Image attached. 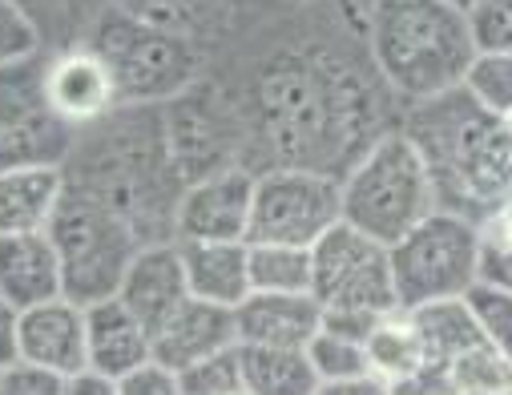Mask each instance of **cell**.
Masks as SVG:
<instances>
[{
	"instance_id": "6da1fadb",
	"label": "cell",
	"mask_w": 512,
	"mask_h": 395,
	"mask_svg": "<svg viewBox=\"0 0 512 395\" xmlns=\"http://www.w3.org/2000/svg\"><path fill=\"white\" fill-rule=\"evenodd\" d=\"M404 134L416 142L436 206L480 226L512 202V134L500 117L476 109L460 89L416 101Z\"/></svg>"
},
{
	"instance_id": "7a4b0ae2",
	"label": "cell",
	"mask_w": 512,
	"mask_h": 395,
	"mask_svg": "<svg viewBox=\"0 0 512 395\" xmlns=\"http://www.w3.org/2000/svg\"><path fill=\"white\" fill-rule=\"evenodd\" d=\"M367 37L379 73L412 105L460 89L476 57L468 17L448 0H375Z\"/></svg>"
},
{
	"instance_id": "3957f363",
	"label": "cell",
	"mask_w": 512,
	"mask_h": 395,
	"mask_svg": "<svg viewBox=\"0 0 512 395\" xmlns=\"http://www.w3.org/2000/svg\"><path fill=\"white\" fill-rule=\"evenodd\" d=\"M432 210V174L404 129L379 134L339 178V218L379 246H396Z\"/></svg>"
},
{
	"instance_id": "277c9868",
	"label": "cell",
	"mask_w": 512,
	"mask_h": 395,
	"mask_svg": "<svg viewBox=\"0 0 512 395\" xmlns=\"http://www.w3.org/2000/svg\"><path fill=\"white\" fill-rule=\"evenodd\" d=\"M45 234L53 238L57 258H61L65 299L77 307L113 299L125 279V267L146 246V238L138 234L130 218L77 186H65V198Z\"/></svg>"
},
{
	"instance_id": "5b68a950",
	"label": "cell",
	"mask_w": 512,
	"mask_h": 395,
	"mask_svg": "<svg viewBox=\"0 0 512 395\" xmlns=\"http://www.w3.org/2000/svg\"><path fill=\"white\" fill-rule=\"evenodd\" d=\"M311 295L323 311V327L367 339V331L400 311L388 246L371 242L347 222H335L315 246H311Z\"/></svg>"
},
{
	"instance_id": "8992f818",
	"label": "cell",
	"mask_w": 512,
	"mask_h": 395,
	"mask_svg": "<svg viewBox=\"0 0 512 395\" xmlns=\"http://www.w3.org/2000/svg\"><path fill=\"white\" fill-rule=\"evenodd\" d=\"M396 303L404 311L464 299L480 283V230L448 210H432L416 230L388 246Z\"/></svg>"
},
{
	"instance_id": "52a82bcc",
	"label": "cell",
	"mask_w": 512,
	"mask_h": 395,
	"mask_svg": "<svg viewBox=\"0 0 512 395\" xmlns=\"http://www.w3.org/2000/svg\"><path fill=\"white\" fill-rule=\"evenodd\" d=\"M347 109L339 81L307 61H283L263 81V117L275 142L287 150V166L319 170L315 158L347 134Z\"/></svg>"
},
{
	"instance_id": "ba28073f",
	"label": "cell",
	"mask_w": 512,
	"mask_h": 395,
	"mask_svg": "<svg viewBox=\"0 0 512 395\" xmlns=\"http://www.w3.org/2000/svg\"><path fill=\"white\" fill-rule=\"evenodd\" d=\"M93 49L105 57L125 105H154L182 93L194 81L198 49L170 29L109 13L97 29Z\"/></svg>"
},
{
	"instance_id": "9c48e42d",
	"label": "cell",
	"mask_w": 512,
	"mask_h": 395,
	"mask_svg": "<svg viewBox=\"0 0 512 395\" xmlns=\"http://www.w3.org/2000/svg\"><path fill=\"white\" fill-rule=\"evenodd\" d=\"M339 218V178L303 166L254 174L246 242H283L311 250Z\"/></svg>"
},
{
	"instance_id": "30bf717a",
	"label": "cell",
	"mask_w": 512,
	"mask_h": 395,
	"mask_svg": "<svg viewBox=\"0 0 512 395\" xmlns=\"http://www.w3.org/2000/svg\"><path fill=\"white\" fill-rule=\"evenodd\" d=\"M73 150V129L45 97V57H25L0 69V170L57 166Z\"/></svg>"
},
{
	"instance_id": "8fae6325",
	"label": "cell",
	"mask_w": 512,
	"mask_h": 395,
	"mask_svg": "<svg viewBox=\"0 0 512 395\" xmlns=\"http://www.w3.org/2000/svg\"><path fill=\"white\" fill-rule=\"evenodd\" d=\"M254 174L222 166L194 178L174 202V242H246Z\"/></svg>"
},
{
	"instance_id": "7c38bea8",
	"label": "cell",
	"mask_w": 512,
	"mask_h": 395,
	"mask_svg": "<svg viewBox=\"0 0 512 395\" xmlns=\"http://www.w3.org/2000/svg\"><path fill=\"white\" fill-rule=\"evenodd\" d=\"M45 97L69 129H89L105 121L109 109L121 101L117 81L93 45H77L57 57H45Z\"/></svg>"
},
{
	"instance_id": "4fadbf2b",
	"label": "cell",
	"mask_w": 512,
	"mask_h": 395,
	"mask_svg": "<svg viewBox=\"0 0 512 395\" xmlns=\"http://www.w3.org/2000/svg\"><path fill=\"white\" fill-rule=\"evenodd\" d=\"M9 343H13V359L73 379L85 371V307L69 299H53L33 311H21L13 315Z\"/></svg>"
},
{
	"instance_id": "5bb4252c",
	"label": "cell",
	"mask_w": 512,
	"mask_h": 395,
	"mask_svg": "<svg viewBox=\"0 0 512 395\" xmlns=\"http://www.w3.org/2000/svg\"><path fill=\"white\" fill-rule=\"evenodd\" d=\"M117 299L125 303V311H130L150 335L166 319H174L182 311V303L190 299L178 242H146L134 254L130 267H125V279L117 287Z\"/></svg>"
},
{
	"instance_id": "9a60e30c",
	"label": "cell",
	"mask_w": 512,
	"mask_h": 395,
	"mask_svg": "<svg viewBox=\"0 0 512 395\" xmlns=\"http://www.w3.org/2000/svg\"><path fill=\"white\" fill-rule=\"evenodd\" d=\"M53 299H65L61 258L53 238L45 230L0 238V303L9 307V315L33 311Z\"/></svg>"
},
{
	"instance_id": "2e32d148",
	"label": "cell",
	"mask_w": 512,
	"mask_h": 395,
	"mask_svg": "<svg viewBox=\"0 0 512 395\" xmlns=\"http://www.w3.org/2000/svg\"><path fill=\"white\" fill-rule=\"evenodd\" d=\"M154 359V335L125 311V303L101 299L85 307V371L101 379H125Z\"/></svg>"
},
{
	"instance_id": "e0dca14e",
	"label": "cell",
	"mask_w": 512,
	"mask_h": 395,
	"mask_svg": "<svg viewBox=\"0 0 512 395\" xmlns=\"http://www.w3.org/2000/svg\"><path fill=\"white\" fill-rule=\"evenodd\" d=\"M234 347H238L234 311L202 303V299H186L182 311L154 331V363H162L178 375L222 355V351H234Z\"/></svg>"
},
{
	"instance_id": "ac0fdd59",
	"label": "cell",
	"mask_w": 512,
	"mask_h": 395,
	"mask_svg": "<svg viewBox=\"0 0 512 395\" xmlns=\"http://www.w3.org/2000/svg\"><path fill=\"white\" fill-rule=\"evenodd\" d=\"M323 327L315 295H246L234 307L238 347H283L303 351Z\"/></svg>"
},
{
	"instance_id": "d6986e66",
	"label": "cell",
	"mask_w": 512,
	"mask_h": 395,
	"mask_svg": "<svg viewBox=\"0 0 512 395\" xmlns=\"http://www.w3.org/2000/svg\"><path fill=\"white\" fill-rule=\"evenodd\" d=\"M65 186H69L65 170H57V166L0 170V238L49 230V222L65 198Z\"/></svg>"
},
{
	"instance_id": "ffe728a7",
	"label": "cell",
	"mask_w": 512,
	"mask_h": 395,
	"mask_svg": "<svg viewBox=\"0 0 512 395\" xmlns=\"http://www.w3.org/2000/svg\"><path fill=\"white\" fill-rule=\"evenodd\" d=\"M190 299L234 311L250 295L246 242H178Z\"/></svg>"
},
{
	"instance_id": "44dd1931",
	"label": "cell",
	"mask_w": 512,
	"mask_h": 395,
	"mask_svg": "<svg viewBox=\"0 0 512 395\" xmlns=\"http://www.w3.org/2000/svg\"><path fill=\"white\" fill-rule=\"evenodd\" d=\"M363 351H367V371L375 379H383L392 391L408 387L412 379H420L428 371V355H424V339L416 331V319L412 311H392L383 315L367 339H363Z\"/></svg>"
},
{
	"instance_id": "7402d4cb",
	"label": "cell",
	"mask_w": 512,
	"mask_h": 395,
	"mask_svg": "<svg viewBox=\"0 0 512 395\" xmlns=\"http://www.w3.org/2000/svg\"><path fill=\"white\" fill-rule=\"evenodd\" d=\"M242 383L250 395H315L319 375L303 351L283 347H238Z\"/></svg>"
},
{
	"instance_id": "603a6c76",
	"label": "cell",
	"mask_w": 512,
	"mask_h": 395,
	"mask_svg": "<svg viewBox=\"0 0 512 395\" xmlns=\"http://www.w3.org/2000/svg\"><path fill=\"white\" fill-rule=\"evenodd\" d=\"M250 295H311V250L283 242H246Z\"/></svg>"
},
{
	"instance_id": "cb8c5ba5",
	"label": "cell",
	"mask_w": 512,
	"mask_h": 395,
	"mask_svg": "<svg viewBox=\"0 0 512 395\" xmlns=\"http://www.w3.org/2000/svg\"><path fill=\"white\" fill-rule=\"evenodd\" d=\"M416 331L424 339V355H428V371H444L464 347L480 343V331L468 315L464 299H444V303H428L412 311Z\"/></svg>"
},
{
	"instance_id": "d4e9b609",
	"label": "cell",
	"mask_w": 512,
	"mask_h": 395,
	"mask_svg": "<svg viewBox=\"0 0 512 395\" xmlns=\"http://www.w3.org/2000/svg\"><path fill=\"white\" fill-rule=\"evenodd\" d=\"M448 395H508L512 391V359H504L484 339L464 347L444 371H436Z\"/></svg>"
},
{
	"instance_id": "484cf974",
	"label": "cell",
	"mask_w": 512,
	"mask_h": 395,
	"mask_svg": "<svg viewBox=\"0 0 512 395\" xmlns=\"http://www.w3.org/2000/svg\"><path fill=\"white\" fill-rule=\"evenodd\" d=\"M460 93L484 109L488 117H508L512 113V57L504 53H476L460 77Z\"/></svg>"
},
{
	"instance_id": "4316f807",
	"label": "cell",
	"mask_w": 512,
	"mask_h": 395,
	"mask_svg": "<svg viewBox=\"0 0 512 395\" xmlns=\"http://www.w3.org/2000/svg\"><path fill=\"white\" fill-rule=\"evenodd\" d=\"M303 355H307L311 371L319 375V383L371 375V371H367L363 339H351V335H339V331H327V327H319V331H315V339L303 347Z\"/></svg>"
},
{
	"instance_id": "83f0119b",
	"label": "cell",
	"mask_w": 512,
	"mask_h": 395,
	"mask_svg": "<svg viewBox=\"0 0 512 395\" xmlns=\"http://www.w3.org/2000/svg\"><path fill=\"white\" fill-rule=\"evenodd\" d=\"M476 230H480V283L512 295V202L488 214Z\"/></svg>"
},
{
	"instance_id": "f1b7e54d",
	"label": "cell",
	"mask_w": 512,
	"mask_h": 395,
	"mask_svg": "<svg viewBox=\"0 0 512 395\" xmlns=\"http://www.w3.org/2000/svg\"><path fill=\"white\" fill-rule=\"evenodd\" d=\"M464 303H468V315H472L480 339H484L488 347H496L504 359H512V295L476 283V287L464 295Z\"/></svg>"
},
{
	"instance_id": "f546056e",
	"label": "cell",
	"mask_w": 512,
	"mask_h": 395,
	"mask_svg": "<svg viewBox=\"0 0 512 395\" xmlns=\"http://www.w3.org/2000/svg\"><path fill=\"white\" fill-rule=\"evenodd\" d=\"M464 17L476 53L512 57V0H476L472 9H464Z\"/></svg>"
},
{
	"instance_id": "4dcf8cb0",
	"label": "cell",
	"mask_w": 512,
	"mask_h": 395,
	"mask_svg": "<svg viewBox=\"0 0 512 395\" xmlns=\"http://www.w3.org/2000/svg\"><path fill=\"white\" fill-rule=\"evenodd\" d=\"M178 379H182L186 395H238V391H246L242 367H238V347L222 351V355H214V359H206V363H198L190 371H182Z\"/></svg>"
},
{
	"instance_id": "1f68e13d",
	"label": "cell",
	"mask_w": 512,
	"mask_h": 395,
	"mask_svg": "<svg viewBox=\"0 0 512 395\" xmlns=\"http://www.w3.org/2000/svg\"><path fill=\"white\" fill-rule=\"evenodd\" d=\"M41 53L37 21L17 5V0H0V69L17 65L25 57Z\"/></svg>"
},
{
	"instance_id": "d6a6232c",
	"label": "cell",
	"mask_w": 512,
	"mask_h": 395,
	"mask_svg": "<svg viewBox=\"0 0 512 395\" xmlns=\"http://www.w3.org/2000/svg\"><path fill=\"white\" fill-rule=\"evenodd\" d=\"M65 375L33 367L25 359H9L0 367V395H65Z\"/></svg>"
},
{
	"instance_id": "836d02e7",
	"label": "cell",
	"mask_w": 512,
	"mask_h": 395,
	"mask_svg": "<svg viewBox=\"0 0 512 395\" xmlns=\"http://www.w3.org/2000/svg\"><path fill=\"white\" fill-rule=\"evenodd\" d=\"M190 5L194 0H117V13L178 33V25L190 21Z\"/></svg>"
},
{
	"instance_id": "e575fe53",
	"label": "cell",
	"mask_w": 512,
	"mask_h": 395,
	"mask_svg": "<svg viewBox=\"0 0 512 395\" xmlns=\"http://www.w3.org/2000/svg\"><path fill=\"white\" fill-rule=\"evenodd\" d=\"M117 395H186L178 371L162 367V363H146L138 371H130L125 379H117Z\"/></svg>"
},
{
	"instance_id": "d590c367",
	"label": "cell",
	"mask_w": 512,
	"mask_h": 395,
	"mask_svg": "<svg viewBox=\"0 0 512 395\" xmlns=\"http://www.w3.org/2000/svg\"><path fill=\"white\" fill-rule=\"evenodd\" d=\"M315 395H392V387L375 379V375H355V379H335V383H319Z\"/></svg>"
},
{
	"instance_id": "8d00e7d4",
	"label": "cell",
	"mask_w": 512,
	"mask_h": 395,
	"mask_svg": "<svg viewBox=\"0 0 512 395\" xmlns=\"http://www.w3.org/2000/svg\"><path fill=\"white\" fill-rule=\"evenodd\" d=\"M65 395H117V383L113 379H101L93 371H81L65 383Z\"/></svg>"
},
{
	"instance_id": "74e56055",
	"label": "cell",
	"mask_w": 512,
	"mask_h": 395,
	"mask_svg": "<svg viewBox=\"0 0 512 395\" xmlns=\"http://www.w3.org/2000/svg\"><path fill=\"white\" fill-rule=\"evenodd\" d=\"M9 327H13V315H9V307L0 303V367H5L9 359H13V343H9Z\"/></svg>"
},
{
	"instance_id": "f35d334b",
	"label": "cell",
	"mask_w": 512,
	"mask_h": 395,
	"mask_svg": "<svg viewBox=\"0 0 512 395\" xmlns=\"http://www.w3.org/2000/svg\"><path fill=\"white\" fill-rule=\"evenodd\" d=\"M448 5H456V9L464 13V9H472V5H476V0H448Z\"/></svg>"
},
{
	"instance_id": "ab89813d",
	"label": "cell",
	"mask_w": 512,
	"mask_h": 395,
	"mask_svg": "<svg viewBox=\"0 0 512 395\" xmlns=\"http://www.w3.org/2000/svg\"><path fill=\"white\" fill-rule=\"evenodd\" d=\"M17 5H21V9H25L29 17H33V0H17Z\"/></svg>"
},
{
	"instance_id": "60d3db41",
	"label": "cell",
	"mask_w": 512,
	"mask_h": 395,
	"mask_svg": "<svg viewBox=\"0 0 512 395\" xmlns=\"http://www.w3.org/2000/svg\"><path fill=\"white\" fill-rule=\"evenodd\" d=\"M504 125H508V134H512V113H508V117H504Z\"/></svg>"
},
{
	"instance_id": "b9f144b4",
	"label": "cell",
	"mask_w": 512,
	"mask_h": 395,
	"mask_svg": "<svg viewBox=\"0 0 512 395\" xmlns=\"http://www.w3.org/2000/svg\"><path fill=\"white\" fill-rule=\"evenodd\" d=\"M508 395H512V391H508Z\"/></svg>"
}]
</instances>
